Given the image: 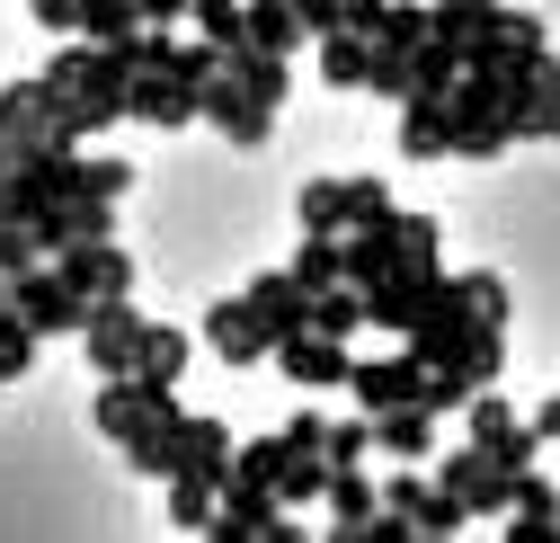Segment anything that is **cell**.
Listing matches in <instances>:
<instances>
[{"label":"cell","instance_id":"cell-1","mask_svg":"<svg viewBox=\"0 0 560 543\" xmlns=\"http://www.w3.org/2000/svg\"><path fill=\"white\" fill-rule=\"evenodd\" d=\"M499 374H508V330H471L463 348L428 374V411H436V419H454L463 401H471V392H489Z\"/></svg>","mask_w":560,"mask_h":543},{"label":"cell","instance_id":"cell-2","mask_svg":"<svg viewBox=\"0 0 560 543\" xmlns=\"http://www.w3.org/2000/svg\"><path fill=\"white\" fill-rule=\"evenodd\" d=\"M178 411V392H161V383H143V374H98V401H90V428L107 437V446H133L152 419H170Z\"/></svg>","mask_w":560,"mask_h":543},{"label":"cell","instance_id":"cell-3","mask_svg":"<svg viewBox=\"0 0 560 543\" xmlns=\"http://www.w3.org/2000/svg\"><path fill=\"white\" fill-rule=\"evenodd\" d=\"M143 312H133V294H98L90 303V321H81V357L98 366V374H143Z\"/></svg>","mask_w":560,"mask_h":543},{"label":"cell","instance_id":"cell-4","mask_svg":"<svg viewBox=\"0 0 560 543\" xmlns=\"http://www.w3.org/2000/svg\"><path fill=\"white\" fill-rule=\"evenodd\" d=\"M10 303H19V312L45 330V338H81V321H90V294H81L72 277H62L54 258H36L27 277H10Z\"/></svg>","mask_w":560,"mask_h":543},{"label":"cell","instance_id":"cell-5","mask_svg":"<svg viewBox=\"0 0 560 543\" xmlns=\"http://www.w3.org/2000/svg\"><path fill=\"white\" fill-rule=\"evenodd\" d=\"M196 338H205V348H214V357H223L232 374H249L258 357H276V330L258 321V303H249V294H223L214 312L196 321Z\"/></svg>","mask_w":560,"mask_h":543},{"label":"cell","instance_id":"cell-6","mask_svg":"<svg viewBox=\"0 0 560 543\" xmlns=\"http://www.w3.org/2000/svg\"><path fill=\"white\" fill-rule=\"evenodd\" d=\"M428 357L418 348H392V357H357V374H347V392H357V411H400V401H428Z\"/></svg>","mask_w":560,"mask_h":543},{"label":"cell","instance_id":"cell-7","mask_svg":"<svg viewBox=\"0 0 560 543\" xmlns=\"http://www.w3.org/2000/svg\"><path fill=\"white\" fill-rule=\"evenodd\" d=\"M276 366H285V383H303V392H347V374H357L347 338H329V330H294V338H276Z\"/></svg>","mask_w":560,"mask_h":543},{"label":"cell","instance_id":"cell-8","mask_svg":"<svg viewBox=\"0 0 560 543\" xmlns=\"http://www.w3.org/2000/svg\"><path fill=\"white\" fill-rule=\"evenodd\" d=\"M205 125H214L223 143H241V152H258L267 134H276V107H267V99H249V90H241L232 72H214V81H205Z\"/></svg>","mask_w":560,"mask_h":543},{"label":"cell","instance_id":"cell-9","mask_svg":"<svg viewBox=\"0 0 560 543\" xmlns=\"http://www.w3.org/2000/svg\"><path fill=\"white\" fill-rule=\"evenodd\" d=\"M54 107H62V90H45L36 72L0 90V170H10V161H19L27 143H45V125H54Z\"/></svg>","mask_w":560,"mask_h":543},{"label":"cell","instance_id":"cell-10","mask_svg":"<svg viewBox=\"0 0 560 543\" xmlns=\"http://www.w3.org/2000/svg\"><path fill=\"white\" fill-rule=\"evenodd\" d=\"M54 267H62V277H72L90 303H98V294H133V258H125V241H116V232H107V241H72Z\"/></svg>","mask_w":560,"mask_h":543},{"label":"cell","instance_id":"cell-11","mask_svg":"<svg viewBox=\"0 0 560 543\" xmlns=\"http://www.w3.org/2000/svg\"><path fill=\"white\" fill-rule=\"evenodd\" d=\"M436 411L428 401H400V411H374V454L383 463H436Z\"/></svg>","mask_w":560,"mask_h":543},{"label":"cell","instance_id":"cell-12","mask_svg":"<svg viewBox=\"0 0 560 543\" xmlns=\"http://www.w3.org/2000/svg\"><path fill=\"white\" fill-rule=\"evenodd\" d=\"M454 152V107L436 90H409L400 99V161H445Z\"/></svg>","mask_w":560,"mask_h":543},{"label":"cell","instance_id":"cell-13","mask_svg":"<svg viewBox=\"0 0 560 543\" xmlns=\"http://www.w3.org/2000/svg\"><path fill=\"white\" fill-rule=\"evenodd\" d=\"M133 116L161 125V134H178V125H196V116H205V90H196V81H178V72H133Z\"/></svg>","mask_w":560,"mask_h":543},{"label":"cell","instance_id":"cell-14","mask_svg":"<svg viewBox=\"0 0 560 543\" xmlns=\"http://www.w3.org/2000/svg\"><path fill=\"white\" fill-rule=\"evenodd\" d=\"M320 508H329V534H338V543H357V525L383 508V482H374L365 463H329V499H320Z\"/></svg>","mask_w":560,"mask_h":543},{"label":"cell","instance_id":"cell-15","mask_svg":"<svg viewBox=\"0 0 560 543\" xmlns=\"http://www.w3.org/2000/svg\"><path fill=\"white\" fill-rule=\"evenodd\" d=\"M249 303H258V321H267L276 338L312 330V286L294 277V267H267V277H249Z\"/></svg>","mask_w":560,"mask_h":543},{"label":"cell","instance_id":"cell-16","mask_svg":"<svg viewBox=\"0 0 560 543\" xmlns=\"http://www.w3.org/2000/svg\"><path fill=\"white\" fill-rule=\"evenodd\" d=\"M223 72L249 90V99H267V107H285L294 99V54H267V45H232L223 54Z\"/></svg>","mask_w":560,"mask_h":543},{"label":"cell","instance_id":"cell-17","mask_svg":"<svg viewBox=\"0 0 560 543\" xmlns=\"http://www.w3.org/2000/svg\"><path fill=\"white\" fill-rule=\"evenodd\" d=\"M214 517H223L214 472H170V534H214Z\"/></svg>","mask_w":560,"mask_h":543},{"label":"cell","instance_id":"cell-18","mask_svg":"<svg viewBox=\"0 0 560 543\" xmlns=\"http://www.w3.org/2000/svg\"><path fill=\"white\" fill-rule=\"evenodd\" d=\"M125 463H133V472H152V482H170V472L187 463V411H170V419H152L143 437L125 446Z\"/></svg>","mask_w":560,"mask_h":543},{"label":"cell","instance_id":"cell-19","mask_svg":"<svg viewBox=\"0 0 560 543\" xmlns=\"http://www.w3.org/2000/svg\"><path fill=\"white\" fill-rule=\"evenodd\" d=\"M205 348V338H187L178 321H152L143 330V383H161V392H178V374H187V357Z\"/></svg>","mask_w":560,"mask_h":543},{"label":"cell","instance_id":"cell-20","mask_svg":"<svg viewBox=\"0 0 560 543\" xmlns=\"http://www.w3.org/2000/svg\"><path fill=\"white\" fill-rule=\"evenodd\" d=\"M365 72H374V36L329 27V36H320V81H329V90H365Z\"/></svg>","mask_w":560,"mask_h":543},{"label":"cell","instance_id":"cell-21","mask_svg":"<svg viewBox=\"0 0 560 543\" xmlns=\"http://www.w3.org/2000/svg\"><path fill=\"white\" fill-rule=\"evenodd\" d=\"M249 45H267V54H303V45H320V36L303 27L294 0H249Z\"/></svg>","mask_w":560,"mask_h":543},{"label":"cell","instance_id":"cell-22","mask_svg":"<svg viewBox=\"0 0 560 543\" xmlns=\"http://www.w3.org/2000/svg\"><path fill=\"white\" fill-rule=\"evenodd\" d=\"M232 454H241V446H232V428H223V419L187 411V463H178V472H214V482H232Z\"/></svg>","mask_w":560,"mask_h":543},{"label":"cell","instance_id":"cell-23","mask_svg":"<svg viewBox=\"0 0 560 543\" xmlns=\"http://www.w3.org/2000/svg\"><path fill=\"white\" fill-rule=\"evenodd\" d=\"M294 215H303V232H347V223H357V206H347V178H303Z\"/></svg>","mask_w":560,"mask_h":543},{"label":"cell","instance_id":"cell-24","mask_svg":"<svg viewBox=\"0 0 560 543\" xmlns=\"http://www.w3.org/2000/svg\"><path fill=\"white\" fill-rule=\"evenodd\" d=\"M428 19H436V36L471 45V36H489V27L508 19V0H428Z\"/></svg>","mask_w":560,"mask_h":543},{"label":"cell","instance_id":"cell-25","mask_svg":"<svg viewBox=\"0 0 560 543\" xmlns=\"http://www.w3.org/2000/svg\"><path fill=\"white\" fill-rule=\"evenodd\" d=\"M436 267H445L436 215H400V277H436Z\"/></svg>","mask_w":560,"mask_h":543},{"label":"cell","instance_id":"cell-26","mask_svg":"<svg viewBox=\"0 0 560 543\" xmlns=\"http://www.w3.org/2000/svg\"><path fill=\"white\" fill-rule=\"evenodd\" d=\"M81 36H90V45H125V36H143V0H90V10H81Z\"/></svg>","mask_w":560,"mask_h":543},{"label":"cell","instance_id":"cell-27","mask_svg":"<svg viewBox=\"0 0 560 543\" xmlns=\"http://www.w3.org/2000/svg\"><path fill=\"white\" fill-rule=\"evenodd\" d=\"M276 499H285V508L329 499V454H285V472H276Z\"/></svg>","mask_w":560,"mask_h":543},{"label":"cell","instance_id":"cell-28","mask_svg":"<svg viewBox=\"0 0 560 543\" xmlns=\"http://www.w3.org/2000/svg\"><path fill=\"white\" fill-rule=\"evenodd\" d=\"M196 36H214L223 54L232 45H249V0H196V19H187Z\"/></svg>","mask_w":560,"mask_h":543},{"label":"cell","instance_id":"cell-29","mask_svg":"<svg viewBox=\"0 0 560 543\" xmlns=\"http://www.w3.org/2000/svg\"><path fill=\"white\" fill-rule=\"evenodd\" d=\"M508 428H516V411H508V401H499V383H489V392H471V401H463V437H471V446H499Z\"/></svg>","mask_w":560,"mask_h":543},{"label":"cell","instance_id":"cell-30","mask_svg":"<svg viewBox=\"0 0 560 543\" xmlns=\"http://www.w3.org/2000/svg\"><path fill=\"white\" fill-rule=\"evenodd\" d=\"M454 81H463V45L454 36H428V45H418V90L454 99Z\"/></svg>","mask_w":560,"mask_h":543},{"label":"cell","instance_id":"cell-31","mask_svg":"<svg viewBox=\"0 0 560 543\" xmlns=\"http://www.w3.org/2000/svg\"><path fill=\"white\" fill-rule=\"evenodd\" d=\"M36 258H45V232L27 215H10V223H0V277H27Z\"/></svg>","mask_w":560,"mask_h":543},{"label":"cell","instance_id":"cell-32","mask_svg":"<svg viewBox=\"0 0 560 543\" xmlns=\"http://www.w3.org/2000/svg\"><path fill=\"white\" fill-rule=\"evenodd\" d=\"M125 187H133V161H116V152H81V187H72V196H107V206H116Z\"/></svg>","mask_w":560,"mask_h":543},{"label":"cell","instance_id":"cell-33","mask_svg":"<svg viewBox=\"0 0 560 543\" xmlns=\"http://www.w3.org/2000/svg\"><path fill=\"white\" fill-rule=\"evenodd\" d=\"M347 206H357V223H400L392 178H347ZM357 223H347V232H357Z\"/></svg>","mask_w":560,"mask_h":543},{"label":"cell","instance_id":"cell-34","mask_svg":"<svg viewBox=\"0 0 560 543\" xmlns=\"http://www.w3.org/2000/svg\"><path fill=\"white\" fill-rule=\"evenodd\" d=\"M463 303H471V321H489V330H508V286L489 277V267H471V277H463Z\"/></svg>","mask_w":560,"mask_h":543},{"label":"cell","instance_id":"cell-35","mask_svg":"<svg viewBox=\"0 0 560 543\" xmlns=\"http://www.w3.org/2000/svg\"><path fill=\"white\" fill-rule=\"evenodd\" d=\"M374 454V419H338L329 428V463H365Z\"/></svg>","mask_w":560,"mask_h":543},{"label":"cell","instance_id":"cell-36","mask_svg":"<svg viewBox=\"0 0 560 543\" xmlns=\"http://www.w3.org/2000/svg\"><path fill=\"white\" fill-rule=\"evenodd\" d=\"M27 10H36L45 36H81V10H90V0H27Z\"/></svg>","mask_w":560,"mask_h":543},{"label":"cell","instance_id":"cell-37","mask_svg":"<svg viewBox=\"0 0 560 543\" xmlns=\"http://www.w3.org/2000/svg\"><path fill=\"white\" fill-rule=\"evenodd\" d=\"M392 10H400V0H347V27H357V36H383Z\"/></svg>","mask_w":560,"mask_h":543},{"label":"cell","instance_id":"cell-38","mask_svg":"<svg viewBox=\"0 0 560 543\" xmlns=\"http://www.w3.org/2000/svg\"><path fill=\"white\" fill-rule=\"evenodd\" d=\"M285 446H294V454H329V428L303 411V419H285Z\"/></svg>","mask_w":560,"mask_h":543},{"label":"cell","instance_id":"cell-39","mask_svg":"<svg viewBox=\"0 0 560 543\" xmlns=\"http://www.w3.org/2000/svg\"><path fill=\"white\" fill-rule=\"evenodd\" d=\"M294 10H303V27H312V36H329V27H347V0H294Z\"/></svg>","mask_w":560,"mask_h":543},{"label":"cell","instance_id":"cell-40","mask_svg":"<svg viewBox=\"0 0 560 543\" xmlns=\"http://www.w3.org/2000/svg\"><path fill=\"white\" fill-rule=\"evenodd\" d=\"M196 0H143V27H187Z\"/></svg>","mask_w":560,"mask_h":543},{"label":"cell","instance_id":"cell-41","mask_svg":"<svg viewBox=\"0 0 560 543\" xmlns=\"http://www.w3.org/2000/svg\"><path fill=\"white\" fill-rule=\"evenodd\" d=\"M534 428H542V437L560 446V392H551V401H542V411H534Z\"/></svg>","mask_w":560,"mask_h":543},{"label":"cell","instance_id":"cell-42","mask_svg":"<svg viewBox=\"0 0 560 543\" xmlns=\"http://www.w3.org/2000/svg\"><path fill=\"white\" fill-rule=\"evenodd\" d=\"M0 223H10V170H0Z\"/></svg>","mask_w":560,"mask_h":543}]
</instances>
